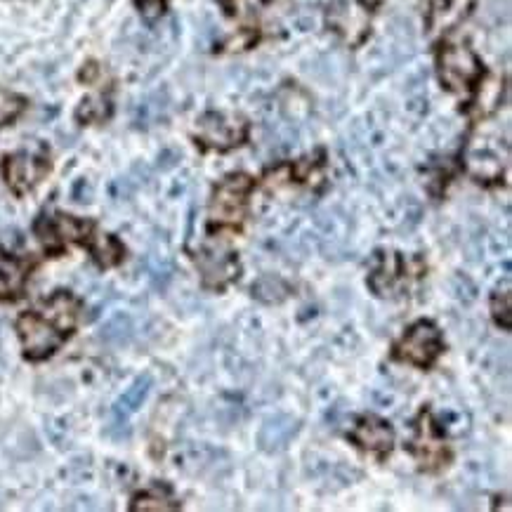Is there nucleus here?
<instances>
[{
  "label": "nucleus",
  "instance_id": "1",
  "mask_svg": "<svg viewBox=\"0 0 512 512\" xmlns=\"http://www.w3.org/2000/svg\"><path fill=\"white\" fill-rule=\"evenodd\" d=\"M81 303L69 291H57L41 310H29L17 319V336L22 340L24 357L45 361L74 336Z\"/></svg>",
  "mask_w": 512,
  "mask_h": 512
},
{
  "label": "nucleus",
  "instance_id": "2",
  "mask_svg": "<svg viewBox=\"0 0 512 512\" xmlns=\"http://www.w3.org/2000/svg\"><path fill=\"white\" fill-rule=\"evenodd\" d=\"M36 234L45 246V251L52 255L62 253L67 244L88 246L90 253H93L97 241H100L102 236L97 232V225L93 220H81L67 213H55L52 218L50 215H43V218L36 222Z\"/></svg>",
  "mask_w": 512,
  "mask_h": 512
},
{
  "label": "nucleus",
  "instance_id": "3",
  "mask_svg": "<svg viewBox=\"0 0 512 512\" xmlns=\"http://www.w3.org/2000/svg\"><path fill=\"white\" fill-rule=\"evenodd\" d=\"M442 352L444 340L439 328L432 321H416L404 333V338L395 345L392 359L402 361V364L418 366V369H430Z\"/></svg>",
  "mask_w": 512,
  "mask_h": 512
},
{
  "label": "nucleus",
  "instance_id": "4",
  "mask_svg": "<svg viewBox=\"0 0 512 512\" xmlns=\"http://www.w3.org/2000/svg\"><path fill=\"white\" fill-rule=\"evenodd\" d=\"M50 168H52L50 156L45 147H38L36 152L24 149V152L8 154L3 159V166H0V170H3L5 185L10 187V192L15 196L29 194L38 182L45 180V175L50 173Z\"/></svg>",
  "mask_w": 512,
  "mask_h": 512
},
{
  "label": "nucleus",
  "instance_id": "5",
  "mask_svg": "<svg viewBox=\"0 0 512 512\" xmlns=\"http://www.w3.org/2000/svg\"><path fill=\"white\" fill-rule=\"evenodd\" d=\"M253 189V180L244 173L229 175L215 187L213 201H210V215L218 225H236L244 220L246 201Z\"/></svg>",
  "mask_w": 512,
  "mask_h": 512
},
{
  "label": "nucleus",
  "instance_id": "6",
  "mask_svg": "<svg viewBox=\"0 0 512 512\" xmlns=\"http://www.w3.org/2000/svg\"><path fill=\"white\" fill-rule=\"evenodd\" d=\"M482 74V64L468 45H446L439 52V76L449 90H468Z\"/></svg>",
  "mask_w": 512,
  "mask_h": 512
},
{
  "label": "nucleus",
  "instance_id": "7",
  "mask_svg": "<svg viewBox=\"0 0 512 512\" xmlns=\"http://www.w3.org/2000/svg\"><path fill=\"white\" fill-rule=\"evenodd\" d=\"M347 437H350L359 449L376 456L378 461H385V458L392 454V446H395V430H392V425L387 423V420L378 416L359 418L354 430Z\"/></svg>",
  "mask_w": 512,
  "mask_h": 512
},
{
  "label": "nucleus",
  "instance_id": "8",
  "mask_svg": "<svg viewBox=\"0 0 512 512\" xmlns=\"http://www.w3.org/2000/svg\"><path fill=\"white\" fill-rule=\"evenodd\" d=\"M246 137V126L244 123L229 121L222 114H208L201 118L199 126V140L203 147L220 149V152H227V149L236 147V144L244 142Z\"/></svg>",
  "mask_w": 512,
  "mask_h": 512
},
{
  "label": "nucleus",
  "instance_id": "9",
  "mask_svg": "<svg viewBox=\"0 0 512 512\" xmlns=\"http://www.w3.org/2000/svg\"><path fill=\"white\" fill-rule=\"evenodd\" d=\"M34 267V260L0 253V303H15V300L24 298L26 281H29Z\"/></svg>",
  "mask_w": 512,
  "mask_h": 512
},
{
  "label": "nucleus",
  "instance_id": "10",
  "mask_svg": "<svg viewBox=\"0 0 512 512\" xmlns=\"http://www.w3.org/2000/svg\"><path fill=\"white\" fill-rule=\"evenodd\" d=\"M196 265L201 267L203 284L210 288H225L234 277H239V258L234 251H203L196 255Z\"/></svg>",
  "mask_w": 512,
  "mask_h": 512
},
{
  "label": "nucleus",
  "instance_id": "11",
  "mask_svg": "<svg viewBox=\"0 0 512 512\" xmlns=\"http://www.w3.org/2000/svg\"><path fill=\"white\" fill-rule=\"evenodd\" d=\"M328 22L352 45L364 41L366 31H369V15H366V10L357 3H347V0L333 3L331 12H328Z\"/></svg>",
  "mask_w": 512,
  "mask_h": 512
},
{
  "label": "nucleus",
  "instance_id": "12",
  "mask_svg": "<svg viewBox=\"0 0 512 512\" xmlns=\"http://www.w3.org/2000/svg\"><path fill=\"white\" fill-rule=\"evenodd\" d=\"M411 451L423 463V468L430 472L442 468V465H446V458H449L444 449V439L435 437V428H432V423L425 416L420 418L418 437L411 442Z\"/></svg>",
  "mask_w": 512,
  "mask_h": 512
},
{
  "label": "nucleus",
  "instance_id": "13",
  "mask_svg": "<svg viewBox=\"0 0 512 512\" xmlns=\"http://www.w3.org/2000/svg\"><path fill=\"white\" fill-rule=\"evenodd\" d=\"M298 420L295 418H288V416H274L265 420V425H262L260 432H258V442H260V449L262 451H281L286 449V444L291 442L295 432H298Z\"/></svg>",
  "mask_w": 512,
  "mask_h": 512
},
{
  "label": "nucleus",
  "instance_id": "14",
  "mask_svg": "<svg viewBox=\"0 0 512 512\" xmlns=\"http://www.w3.org/2000/svg\"><path fill=\"white\" fill-rule=\"evenodd\" d=\"M149 387H152V378H149V376L137 378L135 385L130 387L126 395L121 397V402L116 404V413H118V416L126 418L128 413H133V411L140 409L142 402H144V399H147V395H149Z\"/></svg>",
  "mask_w": 512,
  "mask_h": 512
},
{
  "label": "nucleus",
  "instance_id": "15",
  "mask_svg": "<svg viewBox=\"0 0 512 512\" xmlns=\"http://www.w3.org/2000/svg\"><path fill=\"white\" fill-rule=\"evenodd\" d=\"M109 114H111V104L109 100H104V97H88V100H85L76 111L78 121L83 123L104 121V118H109Z\"/></svg>",
  "mask_w": 512,
  "mask_h": 512
},
{
  "label": "nucleus",
  "instance_id": "16",
  "mask_svg": "<svg viewBox=\"0 0 512 512\" xmlns=\"http://www.w3.org/2000/svg\"><path fill=\"white\" fill-rule=\"evenodd\" d=\"M24 107V97L8 93V90H0V126H8V123L15 121V118L24 111Z\"/></svg>",
  "mask_w": 512,
  "mask_h": 512
},
{
  "label": "nucleus",
  "instance_id": "17",
  "mask_svg": "<svg viewBox=\"0 0 512 512\" xmlns=\"http://www.w3.org/2000/svg\"><path fill=\"white\" fill-rule=\"evenodd\" d=\"M468 166H470V173L475 177H496L501 173V163H498L496 156L491 154H472L468 159Z\"/></svg>",
  "mask_w": 512,
  "mask_h": 512
},
{
  "label": "nucleus",
  "instance_id": "18",
  "mask_svg": "<svg viewBox=\"0 0 512 512\" xmlns=\"http://www.w3.org/2000/svg\"><path fill=\"white\" fill-rule=\"evenodd\" d=\"M163 501H170V498H163L159 494H154V491H147V494L135 496V501L130 508L133 510H175L177 508V503H163Z\"/></svg>",
  "mask_w": 512,
  "mask_h": 512
},
{
  "label": "nucleus",
  "instance_id": "19",
  "mask_svg": "<svg viewBox=\"0 0 512 512\" xmlns=\"http://www.w3.org/2000/svg\"><path fill=\"white\" fill-rule=\"evenodd\" d=\"M137 5H140V10L147 17L159 15V12L163 10V0H137Z\"/></svg>",
  "mask_w": 512,
  "mask_h": 512
}]
</instances>
